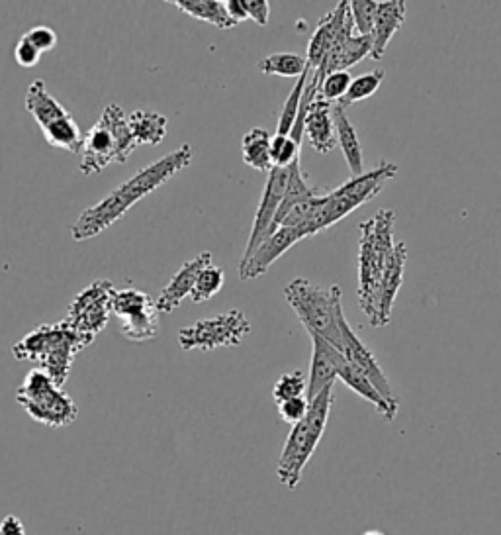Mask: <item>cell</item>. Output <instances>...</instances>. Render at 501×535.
Wrapping results in <instances>:
<instances>
[{
    "label": "cell",
    "instance_id": "5",
    "mask_svg": "<svg viewBox=\"0 0 501 535\" xmlns=\"http://www.w3.org/2000/svg\"><path fill=\"white\" fill-rule=\"evenodd\" d=\"M333 400H335L333 387H327L310 402L306 418L296 426H292L276 465L278 481L284 487L296 490L300 485L302 473L325 434Z\"/></svg>",
    "mask_w": 501,
    "mask_h": 535
},
{
    "label": "cell",
    "instance_id": "8",
    "mask_svg": "<svg viewBox=\"0 0 501 535\" xmlns=\"http://www.w3.org/2000/svg\"><path fill=\"white\" fill-rule=\"evenodd\" d=\"M16 400L32 420L49 428L71 426L79 416L75 400L57 387L40 367L26 375L24 383L16 390Z\"/></svg>",
    "mask_w": 501,
    "mask_h": 535
},
{
    "label": "cell",
    "instance_id": "31",
    "mask_svg": "<svg viewBox=\"0 0 501 535\" xmlns=\"http://www.w3.org/2000/svg\"><path fill=\"white\" fill-rule=\"evenodd\" d=\"M155 300L147 292L137 291V289H124V291L114 292L112 298V314L118 320H126L134 316L137 312L153 306Z\"/></svg>",
    "mask_w": 501,
    "mask_h": 535
},
{
    "label": "cell",
    "instance_id": "24",
    "mask_svg": "<svg viewBox=\"0 0 501 535\" xmlns=\"http://www.w3.org/2000/svg\"><path fill=\"white\" fill-rule=\"evenodd\" d=\"M329 191H323V189H318V187H312L308 183V175H304L302 171V165L300 161H296L292 167H290V179H288V187H286V195H284V200L280 204V210H278V216H276V230L282 222V218L300 202H306L310 198H318V196L327 195Z\"/></svg>",
    "mask_w": 501,
    "mask_h": 535
},
{
    "label": "cell",
    "instance_id": "30",
    "mask_svg": "<svg viewBox=\"0 0 501 535\" xmlns=\"http://www.w3.org/2000/svg\"><path fill=\"white\" fill-rule=\"evenodd\" d=\"M310 73H312V69L308 67L304 71V75L296 81L294 89L290 91V95L286 98V102L282 106V112H280V118H278V128H276L278 136H290V132H292V128L296 124V118H298L300 102H302V95H304V89H306Z\"/></svg>",
    "mask_w": 501,
    "mask_h": 535
},
{
    "label": "cell",
    "instance_id": "19",
    "mask_svg": "<svg viewBox=\"0 0 501 535\" xmlns=\"http://www.w3.org/2000/svg\"><path fill=\"white\" fill-rule=\"evenodd\" d=\"M310 146L318 153H331L337 146L335 122H333V104L323 98H316L306 114V132Z\"/></svg>",
    "mask_w": 501,
    "mask_h": 535
},
{
    "label": "cell",
    "instance_id": "36",
    "mask_svg": "<svg viewBox=\"0 0 501 535\" xmlns=\"http://www.w3.org/2000/svg\"><path fill=\"white\" fill-rule=\"evenodd\" d=\"M271 161L273 167L288 169L296 161H300V144H296L290 136H278L274 134L271 142Z\"/></svg>",
    "mask_w": 501,
    "mask_h": 535
},
{
    "label": "cell",
    "instance_id": "40",
    "mask_svg": "<svg viewBox=\"0 0 501 535\" xmlns=\"http://www.w3.org/2000/svg\"><path fill=\"white\" fill-rule=\"evenodd\" d=\"M40 57H42V53L38 49L34 48L28 40L20 38V42L14 48V59L20 67H24V69L36 67L40 63Z\"/></svg>",
    "mask_w": 501,
    "mask_h": 535
},
{
    "label": "cell",
    "instance_id": "26",
    "mask_svg": "<svg viewBox=\"0 0 501 535\" xmlns=\"http://www.w3.org/2000/svg\"><path fill=\"white\" fill-rule=\"evenodd\" d=\"M271 142L273 136L263 130V128H253L243 136L241 142V153L243 161L257 171L271 173L273 171V161H271Z\"/></svg>",
    "mask_w": 501,
    "mask_h": 535
},
{
    "label": "cell",
    "instance_id": "41",
    "mask_svg": "<svg viewBox=\"0 0 501 535\" xmlns=\"http://www.w3.org/2000/svg\"><path fill=\"white\" fill-rule=\"evenodd\" d=\"M249 20L259 26H267L271 18V2L269 0H243Z\"/></svg>",
    "mask_w": 501,
    "mask_h": 535
},
{
    "label": "cell",
    "instance_id": "38",
    "mask_svg": "<svg viewBox=\"0 0 501 535\" xmlns=\"http://www.w3.org/2000/svg\"><path fill=\"white\" fill-rule=\"evenodd\" d=\"M278 416L282 422L296 426L298 422H302L310 410V400L306 396H298V398H290L284 402H278Z\"/></svg>",
    "mask_w": 501,
    "mask_h": 535
},
{
    "label": "cell",
    "instance_id": "43",
    "mask_svg": "<svg viewBox=\"0 0 501 535\" xmlns=\"http://www.w3.org/2000/svg\"><path fill=\"white\" fill-rule=\"evenodd\" d=\"M226 10H228L229 18H231L235 24H241V22L249 20L243 0H226Z\"/></svg>",
    "mask_w": 501,
    "mask_h": 535
},
{
    "label": "cell",
    "instance_id": "16",
    "mask_svg": "<svg viewBox=\"0 0 501 535\" xmlns=\"http://www.w3.org/2000/svg\"><path fill=\"white\" fill-rule=\"evenodd\" d=\"M408 14V4L404 0H382L378 2L376 18H374V30H372V53L370 59L380 61L386 53L388 44L398 34V30L404 26Z\"/></svg>",
    "mask_w": 501,
    "mask_h": 535
},
{
    "label": "cell",
    "instance_id": "17",
    "mask_svg": "<svg viewBox=\"0 0 501 535\" xmlns=\"http://www.w3.org/2000/svg\"><path fill=\"white\" fill-rule=\"evenodd\" d=\"M310 338H312L314 349H312V367H310V377H308L306 398L312 402L319 392L335 385L337 361L341 357V351L316 334H310Z\"/></svg>",
    "mask_w": 501,
    "mask_h": 535
},
{
    "label": "cell",
    "instance_id": "14",
    "mask_svg": "<svg viewBox=\"0 0 501 535\" xmlns=\"http://www.w3.org/2000/svg\"><path fill=\"white\" fill-rule=\"evenodd\" d=\"M408 263V247L404 242H396L394 249L388 255L386 269L382 275L380 285V300H378V318L374 328H386L392 320V308L396 302V296L404 285V273Z\"/></svg>",
    "mask_w": 501,
    "mask_h": 535
},
{
    "label": "cell",
    "instance_id": "39",
    "mask_svg": "<svg viewBox=\"0 0 501 535\" xmlns=\"http://www.w3.org/2000/svg\"><path fill=\"white\" fill-rule=\"evenodd\" d=\"M22 38L28 40L40 53L51 51V49L57 46V34L51 28H47V26H34Z\"/></svg>",
    "mask_w": 501,
    "mask_h": 535
},
{
    "label": "cell",
    "instance_id": "7",
    "mask_svg": "<svg viewBox=\"0 0 501 535\" xmlns=\"http://www.w3.org/2000/svg\"><path fill=\"white\" fill-rule=\"evenodd\" d=\"M398 173V165L392 161H382L376 169L363 173L345 181L335 191H329L325 202L318 208V212L310 218V222L302 228L306 238H312L319 232L335 226L359 206L370 202L374 196L380 195L384 185L394 179Z\"/></svg>",
    "mask_w": 501,
    "mask_h": 535
},
{
    "label": "cell",
    "instance_id": "6",
    "mask_svg": "<svg viewBox=\"0 0 501 535\" xmlns=\"http://www.w3.org/2000/svg\"><path fill=\"white\" fill-rule=\"evenodd\" d=\"M136 147L126 112L118 104H108L85 136L79 171L91 177L112 163H128Z\"/></svg>",
    "mask_w": 501,
    "mask_h": 535
},
{
    "label": "cell",
    "instance_id": "34",
    "mask_svg": "<svg viewBox=\"0 0 501 535\" xmlns=\"http://www.w3.org/2000/svg\"><path fill=\"white\" fill-rule=\"evenodd\" d=\"M353 77L349 71H335L323 77L321 87H319V98H323L329 104H339L343 98L347 97L351 89Z\"/></svg>",
    "mask_w": 501,
    "mask_h": 535
},
{
    "label": "cell",
    "instance_id": "2",
    "mask_svg": "<svg viewBox=\"0 0 501 535\" xmlns=\"http://www.w3.org/2000/svg\"><path fill=\"white\" fill-rule=\"evenodd\" d=\"M92 338L79 334L67 320L57 324H44L26 334L12 347L18 361L38 363L57 387H65L75 357L92 343Z\"/></svg>",
    "mask_w": 501,
    "mask_h": 535
},
{
    "label": "cell",
    "instance_id": "23",
    "mask_svg": "<svg viewBox=\"0 0 501 535\" xmlns=\"http://www.w3.org/2000/svg\"><path fill=\"white\" fill-rule=\"evenodd\" d=\"M137 146H159L167 136L169 120L153 110H136L128 116Z\"/></svg>",
    "mask_w": 501,
    "mask_h": 535
},
{
    "label": "cell",
    "instance_id": "3",
    "mask_svg": "<svg viewBox=\"0 0 501 535\" xmlns=\"http://www.w3.org/2000/svg\"><path fill=\"white\" fill-rule=\"evenodd\" d=\"M394 224L396 212L382 208L376 216L361 224L359 242V304L374 328L378 318L380 285L390 251L394 249Z\"/></svg>",
    "mask_w": 501,
    "mask_h": 535
},
{
    "label": "cell",
    "instance_id": "13",
    "mask_svg": "<svg viewBox=\"0 0 501 535\" xmlns=\"http://www.w3.org/2000/svg\"><path fill=\"white\" fill-rule=\"evenodd\" d=\"M306 240V234L302 228H290L280 226L273 236H269L261 247L251 255V259L245 265H239V279L251 281L261 275H265L274 261H278L292 245Z\"/></svg>",
    "mask_w": 501,
    "mask_h": 535
},
{
    "label": "cell",
    "instance_id": "28",
    "mask_svg": "<svg viewBox=\"0 0 501 535\" xmlns=\"http://www.w3.org/2000/svg\"><path fill=\"white\" fill-rule=\"evenodd\" d=\"M159 310L157 302L134 316L120 320L122 336L130 341H149L155 340L159 336Z\"/></svg>",
    "mask_w": 501,
    "mask_h": 535
},
{
    "label": "cell",
    "instance_id": "21",
    "mask_svg": "<svg viewBox=\"0 0 501 535\" xmlns=\"http://www.w3.org/2000/svg\"><path fill=\"white\" fill-rule=\"evenodd\" d=\"M337 379L343 381V383H345L349 389L353 390L355 394H359L361 398H365L366 402H370V404L384 416V420H388V422H394V420H396L398 410L392 408V406L380 396V392L374 389V385H372L366 377H363L353 365H349V361L345 359L343 353H341V357H339V361H337Z\"/></svg>",
    "mask_w": 501,
    "mask_h": 535
},
{
    "label": "cell",
    "instance_id": "33",
    "mask_svg": "<svg viewBox=\"0 0 501 535\" xmlns=\"http://www.w3.org/2000/svg\"><path fill=\"white\" fill-rule=\"evenodd\" d=\"M384 75H386V73H384L382 69H374V71H370V73H365V75L353 79L347 97L343 98L339 104H341L343 108H347V106H351V104H355V102H361V100H366V98L372 97V95L380 89V85H382V81H384Z\"/></svg>",
    "mask_w": 501,
    "mask_h": 535
},
{
    "label": "cell",
    "instance_id": "1",
    "mask_svg": "<svg viewBox=\"0 0 501 535\" xmlns=\"http://www.w3.org/2000/svg\"><path fill=\"white\" fill-rule=\"evenodd\" d=\"M192 161V147L188 144L171 151L169 155L157 159L136 173L130 181L110 191L100 202L87 208L77 222L71 226V238L75 242H85L108 230L116 224L141 198L151 195L165 183H169L179 171L188 167Z\"/></svg>",
    "mask_w": 501,
    "mask_h": 535
},
{
    "label": "cell",
    "instance_id": "11",
    "mask_svg": "<svg viewBox=\"0 0 501 535\" xmlns=\"http://www.w3.org/2000/svg\"><path fill=\"white\" fill-rule=\"evenodd\" d=\"M288 179H290V167L288 169L273 167V171L269 173L265 191H263L257 214H255V220H253L251 236H249V242H247L245 253H243L239 265H245L251 259V255L261 247V244L276 232L274 222H276L280 204H282L284 195H286Z\"/></svg>",
    "mask_w": 501,
    "mask_h": 535
},
{
    "label": "cell",
    "instance_id": "44",
    "mask_svg": "<svg viewBox=\"0 0 501 535\" xmlns=\"http://www.w3.org/2000/svg\"><path fill=\"white\" fill-rule=\"evenodd\" d=\"M363 535H384L382 532H378V530H368V532H365Z\"/></svg>",
    "mask_w": 501,
    "mask_h": 535
},
{
    "label": "cell",
    "instance_id": "15",
    "mask_svg": "<svg viewBox=\"0 0 501 535\" xmlns=\"http://www.w3.org/2000/svg\"><path fill=\"white\" fill-rule=\"evenodd\" d=\"M210 265H212V253L210 251H202L194 259L186 261L183 267L173 275L169 285L159 294V298L155 300L157 302V310L165 312V314L175 312L181 306L184 298L192 294L198 275Z\"/></svg>",
    "mask_w": 501,
    "mask_h": 535
},
{
    "label": "cell",
    "instance_id": "27",
    "mask_svg": "<svg viewBox=\"0 0 501 535\" xmlns=\"http://www.w3.org/2000/svg\"><path fill=\"white\" fill-rule=\"evenodd\" d=\"M42 132H44L47 144L55 149L81 153L85 146V134L81 132L79 124L73 120L71 114L51 122Z\"/></svg>",
    "mask_w": 501,
    "mask_h": 535
},
{
    "label": "cell",
    "instance_id": "4",
    "mask_svg": "<svg viewBox=\"0 0 501 535\" xmlns=\"http://www.w3.org/2000/svg\"><path fill=\"white\" fill-rule=\"evenodd\" d=\"M284 296L308 334H316L341 351V322L345 320V312L341 306L339 285L325 289L308 279H294L284 289Z\"/></svg>",
    "mask_w": 501,
    "mask_h": 535
},
{
    "label": "cell",
    "instance_id": "18",
    "mask_svg": "<svg viewBox=\"0 0 501 535\" xmlns=\"http://www.w3.org/2000/svg\"><path fill=\"white\" fill-rule=\"evenodd\" d=\"M351 8H349V2L343 0L337 4L335 10H331L329 14H325L316 26L312 38H310V44H308V55H306V61H308V67L312 71H316L321 67V63L325 61L327 53L333 48L335 40H337V34L345 22V18L349 16Z\"/></svg>",
    "mask_w": 501,
    "mask_h": 535
},
{
    "label": "cell",
    "instance_id": "10",
    "mask_svg": "<svg viewBox=\"0 0 501 535\" xmlns=\"http://www.w3.org/2000/svg\"><path fill=\"white\" fill-rule=\"evenodd\" d=\"M114 285L106 279H98L89 285L85 291L79 292L75 300L69 304L67 322L79 334L89 338H96L106 326L112 316V298Z\"/></svg>",
    "mask_w": 501,
    "mask_h": 535
},
{
    "label": "cell",
    "instance_id": "25",
    "mask_svg": "<svg viewBox=\"0 0 501 535\" xmlns=\"http://www.w3.org/2000/svg\"><path fill=\"white\" fill-rule=\"evenodd\" d=\"M173 4L188 14L190 18H196L200 22L212 24L220 30H229L235 28L237 24L229 18L226 10V2L222 0H173Z\"/></svg>",
    "mask_w": 501,
    "mask_h": 535
},
{
    "label": "cell",
    "instance_id": "29",
    "mask_svg": "<svg viewBox=\"0 0 501 535\" xmlns=\"http://www.w3.org/2000/svg\"><path fill=\"white\" fill-rule=\"evenodd\" d=\"M257 67L265 75L300 79L304 75V71L308 69V61H306V57L296 55V53H273V55H267L265 59H261Z\"/></svg>",
    "mask_w": 501,
    "mask_h": 535
},
{
    "label": "cell",
    "instance_id": "35",
    "mask_svg": "<svg viewBox=\"0 0 501 535\" xmlns=\"http://www.w3.org/2000/svg\"><path fill=\"white\" fill-rule=\"evenodd\" d=\"M308 390V379L304 375V371H292L282 375L273 389L274 402H284L290 398H298V396H306Z\"/></svg>",
    "mask_w": 501,
    "mask_h": 535
},
{
    "label": "cell",
    "instance_id": "20",
    "mask_svg": "<svg viewBox=\"0 0 501 535\" xmlns=\"http://www.w3.org/2000/svg\"><path fill=\"white\" fill-rule=\"evenodd\" d=\"M333 122H335L337 146L341 147L343 157H345L353 177L363 175L365 173V157H363L361 140H359L355 126L351 124V120L341 104H333Z\"/></svg>",
    "mask_w": 501,
    "mask_h": 535
},
{
    "label": "cell",
    "instance_id": "22",
    "mask_svg": "<svg viewBox=\"0 0 501 535\" xmlns=\"http://www.w3.org/2000/svg\"><path fill=\"white\" fill-rule=\"evenodd\" d=\"M24 104H26V110L34 116V120L40 124L42 130L47 128L51 122L69 114V110L65 106H61L55 98L49 95L44 79H36L28 87Z\"/></svg>",
    "mask_w": 501,
    "mask_h": 535
},
{
    "label": "cell",
    "instance_id": "37",
    "mask_svg": "<svg viewBox=\"0 0 501 535\" xmlns=\"http://www.w3.org/2000/svg\"><path fill=\"white\" fill-rule=\"evenodd\" d=\"M351 6V16L355 22V30L359 36L370 38L374 30V18L378 10V2L374 0H353L349 2Z\"/></svg>",
    "mask_w": 501,
    "mask_h": 535
},
{
    "label": "cell",
    "instance_id": "42",
    "mask_svg": "<svg viewBox=\"0 0 501 535\" xmlns=\"http://www.w3.org/2000/svg\"><path fill=\"white\" fill-rule=\"evenodd\" d=\"M0 535H26V528L18 516L8 514L0 522Z\"/></svg>",
    "mask_w": 501,
    "mask_h": 535
},
{
    "label": "cell",
    "instance_id": "32",
    "mask_svg": "<svg viewBox=\"0 0 501 535\" xmlns=\"http://www.w3.org/2000/svg\"><path fill=\"white\" fill-rule=\"evenodd\" d=\"M224 281H226V275H224L222 267H216V265L206 267L196 279V285L192 289L190 300L196 302V304H202V302L214 298L218 292L222 291Z\"/></svg>",
    "mask_w": 501,
    "mask_h": 535
},
{
    "label": "cell",
    "instance_id": "9",
    "mask_svg": "<svg viewBox=\"0 0 501 535\" xmlns=\"http://www.w3.org/2000/svg\"><path fill=\"white\" fill-rule=\"evenodd\" d=\"M251 334V324L241 310H229L214 318L200 320L179 334L184 351H214L220 347H237Z\"/></svg>",
    "mask_w": 501,
    "mask_h": 535
},
{
    "label": "cell",
    "instance_id": "12",
    "mask_svg": "<svg viewBox=\"0 0 501 535\" xmlns=\"http://www.w3.org/2000/svg\"><path fill=\"white\" fill-rule=\"evenodd\" d=\"M341 334H343V347L341 353L345 355V359L349 361V365H353L363 377H366L374 389L380 392V396L392 406V408H400L398 396L392 389V383L388 381L386 373L382 371L378 359L374 357V353L368 349L365 341L357 336V332L349 326L347 318L341 322Z\"/></svg>",
    "mask_w": 501,
    "mask_h": 535
}]
</instances>
